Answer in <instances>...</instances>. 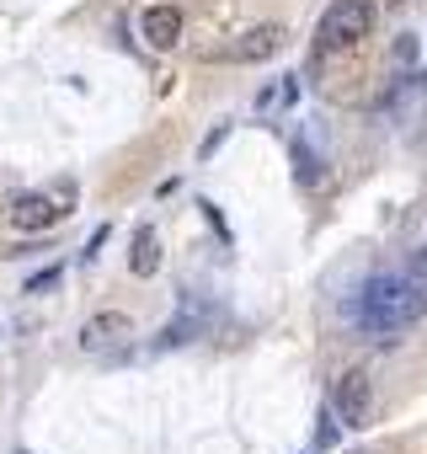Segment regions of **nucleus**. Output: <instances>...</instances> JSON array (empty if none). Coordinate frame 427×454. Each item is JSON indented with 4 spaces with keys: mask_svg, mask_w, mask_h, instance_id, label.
<instances>
[{
    "mask_svg": "<svg viewBox=\"0 0 427 454\" xmlns=\"http://www.w3.org/2000/svg\"><path fill=\"white\" fill-rule=\"evenodd\" d=\"M6 214H12V231H22V236H38V231H54V224H59L70 208H65L59 198H49V192H22V198L6 208Z\"/></svg>",
    "mask_w": 427,
    "mask_h": 454,
    "instance_id": "20e7f679",
    "label": "nucleus"
},
{
    "mask_svg": "<svg viewBox=\"0 0 427 454\" xmlns=\"http://www.w3.org/2000/svg\"><path fill=\"white\" fill-rule=\"evenodd\" d=\"M278 43H283V27H252V33H241V43H230L225 49V59H236V65H257V59H273L278 54Z\"/></svg>",
    "mask_w": 427,
    "mask_h": 454,
    "instance_id": "423d86ee",
    "label": "nucleus"
},
{
    "mask_svg": "<svg viewBox=\"0 0 427 454\" xmlns=\"http://www.w3.org/2000/svg\"><path fill=\"white\" fill-rule=\"evenodd\" d=\"M422 316H427V284H416L411 273H374L353 305V321L363 332H400Z\"/></svg>",
    "mask_w": 427,
    "mask_h": 454,
    "instance_id": "f257e3e1",
    "label": "nucleus"
},
{
    "mask_svg": "<svg viewBox=\"0 0 427 454\" xmlns=\"http://www.w3.org/2000/svg\"><path fill=\"white\" fill-rule=\"evenodd\" d=\"M128 268H134L139 278H150V273L160 268V236L150 231V224H139V231H134V252H128Z\"/></svg>",
    "mask_w": 427,
    "mask_h": 454,
    "instance_id": "6e6552de",
    "label": "nucleus"
},
{
    "mask_svg": "<svg viewBox=\"0 0 427 454\" xmlns=\"http://www.w3.org/2000/svg\"><path fill=\"white\" fill-rule=\"evenodd\" d=\"M331 417H337L342 427H369V417H374V385H369L363 369H347V374L337 380V390H331Z\"/></svg>",
    "mask_w": 427,
    "mask_h": 454,
    "instance_id": "7ed1b4c3",
    "label": "nucleus"
},
{
    "mask_svg": "<svg viewBox=\"0 0 427 454\" xmlns=\"http://www.w3.org/2000/svg\"><path fill=\"white\" fill-rule=\"evenodd\" d=\"M406 273H411L416 284H427V247H422V252H411V262H406Z\"/></svg>",
    "mask_w": 427,
    "mask_h": 454,
    "instance_id": "9d476101",
    "label": "nucleus"
},
{
    "mask_svg": "<svg viewBox=\"0 0 427 454\" xmlns=\"http://www.w3.org/2000/svg\"><path fill=\"white\" fill-rule=\"evenodd\" d=\"M374 33V0H331L321 27H315V49L321 54H342L353 43H363Z\"/></svg>",
    "mask_w": 427,
    "mask_h": 454,
    "instance_id": "f03ea898",
    "label": "nucleus"
},
{
    "mask_svg": "<svg viewBox=\"0 0 427 454\" xmlns=\"http://www.w3.org/2000/svg\"><path fill=\"white\" fill-rule=\"evenodd\" d=\"M139 33L150 38V49H176L182 43V12L176 6H150L139 17Z\"/></svg>",
    "mask_w": 427,
    "mask_h": 454,
    "instance_id": "0eeeda50",
    "label": "nucleus"
},
{
    "mask_svg": "<svg viewBox=\"0 0 427 454\" xmlns=\"http://www.w3.org/2000/svg\"><path fill=\"white\" fill-rule=\"evenodd\" d=\"M134 337H139L134 321L118 316V310H102V316H91V321L81 326V348H86V353H123Z\"/></svg>",
    "mask_w": 427,
    "mask_h": 454,
    "instance_id": "39448f33",
    "label": "nucleus"
},
{
    "mask_svg": "<svg viewBox=\"0 0 427 454\" xmlns=\"http://www.w3.org/2000/svg\"><path fill=\"white\" fill-rule=\"evenodd\" d=\"M192 332H198V321L187 316V321H171L166 332H160V348H176V342H192Z\"/></svg>",
    "mask_w": 427,
    "mask_h": 454,
    "instance_id": "1a4fd4ad",
    "label": "nucleus"
},
{
    "mask_svg": "<svg viewBox=\"0 0 427 454\" xmlns=\"http://www.w3.org/2000/svg\"><path fill=\"white\" fill-rule=\"evenodd\" d=\"M59 284V268H49V273H38L33 284H27V294H43V289H54Z\"/></svg>",
    "mask_w": 427,
    "mask_h": 454,
    "instance_id": "9b49d317",
    "label": "nucleus"
}]
</instances>
